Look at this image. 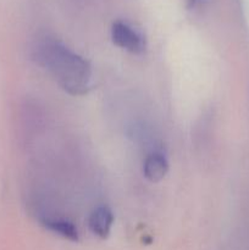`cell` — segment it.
Segmentation results:
<instances>
[{
	"label": "cell",
	"mask_w": 249,
	"mask_h": 250,
	"mask_svg": "<svg viewBox=\"0 0 249 250\" xmlns=\"http://www.w3.org/2000/svg\"><path fill=\"white\" fill-rule=\"evenodd\" d=\"M112 42L120 48L132 54H142L145 50V38L134 27L124 21H116L111 26Z\"/></svg>",
	"instance_id": "cell-2"
},
{
	"label": "cell",
	"mask_w": 249,
	"mask_h": 250,
	"mask_svg": "<svg viewBox=\"0 0 249 250\" xmlns=\"http://www.w3.org/2000/svg\"><path fill=\"white\" fill-rule=\"evenodd\" d=\"M168 171L167 159L163 154L154 153L146 156L144 161L143 172L144 176L148 178L150 182H160L166 176Z\"/></svg>",
	"instance_id": "cell-4"
},
{
	"label": "cell",
	"mask_w": 249,
	"mask_h": 250,
	"mask_svg": "<svg viewBox=\"0 0 249 250\" xmlns=\"http://www.w3.org/2000/svg\"><path fill=\"white\" fill-rule=\"evenodd\" d=\"M114 224V215L107 207H99L90 214L88 226L92 233L99 238L105 239L109 237Z\"/></svg>",
	"instance_id": "cell-3"
},
{
	"label": "cell",
	"mask_w": 249,
	"mask_h": 250,
	"mask_svg": "<svg viewBox=\"0 0 249 250\" xmlns=\"http://www.w3.org/2000/svg\"><path fill=\"white\" fill-rule=\"evenodd\" d=\"M33 58L70 94L83 95L89 90L92 81L89 62L56 39L44 38L37 42Z\"/></svg>",
	"instance_id": "cell-1"
},
{
	"label": "cell",
	"mask_w": 249,
	"mask_h": 250,
	"mask_svg": "<svg viewBox=\"0 0 249 250\" xmlns=\"http://www.w3.org/2000/svg\"><path fill=\"white\" fill-rule=\"evenodd\" d=\"M41 225L48 231L68 239V241H78L77 227L71 221L65 219H54V217H45L41 220Z\"/></svg>",
	"instance_id": "cell-5"
},
{
	"label": "cell",
	"mask_w": 249,
	"mask_h": 250,
	"mask_svg": "<svg viewBox=\"0 0 249 250\" xmlns=\"http://www.w3.org/2000/svg\"><path fill=\"white\" fill-rule=\"evenodd\" d=\"M188 1V6L190 7V9H193V7L198 6V5L202 2V0H187Z\"/></svg>",
	"instance_id": "cell-6"
}]
</instances>
